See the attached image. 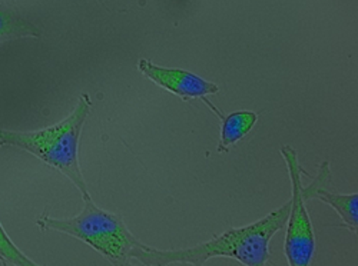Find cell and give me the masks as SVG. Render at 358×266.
Segmentation results:
<instances>
[{"label":"cell","instance_id":"cell-7","mask_svg":"<svg viewBox=\"0 0 358 266\" xmlns=\"http://www.w3.org/2000/svg\"><path fill=\"white\" fill-rule=\"evenodd\" d=\"M201 99L217 113V116H220L222 119L221 139H220V145H218V152H221V154L228 152L232 145L244 139L251 132V129L255 126V124L258 121L257 112L238 110V112L229 113L228 116H224L210 101L206 99V96L201 98Z\"/></svg>","mask_w":358,"mask_h":266},{"label":"cell","instance_id":"cell-3","mask_svg":"<svg viewBox=\"0 0 358 266\" xmlns=\"http://www.w3.org/2000/svg\"><path fill=\"white\" fill-rule=\"evenodd\" d=\"M83 211L69 219L43 215L36 221L42 230H55L72 236L99 252L110 265L124 266L139 260L148 245L142 244L115 214L101 209L91 195H83Z\"/></svg>","mask_w":358,"mask_h":266},{"label":"cell","instance_id":"cell-6","mask_svg":"<svg viewBox=\"0 0 358 266\" xmlns=\"http://www.w3.org/2000/svg\"><path fill=\"white\" fill-rule=\"evenodd\" d=\"M331 184V170L330 163L324 161L320 165L318 173L311 181V184L304 188L303 186V196L306 200H321L327 205L333 206V208L338 212L340 218L343 219L344 225L352 230L357 232L358 226V195L350 193V195H340L328 191V185Z\"/></svg>","mask_w":358,"mask_h":266},{"label":"cell","instance_id":"cell-1","mask_svg":"<svg viewBox=\"0 0 358 266\" xmlns=\"http://www.w3.org/2000/svg\"><path fill=\"white\" fill-rule=\"evenodd\" d=\"M291 208V200H287L281 208L275 209L265 218L243 228H234L211 241L192 248L161 251L146 246L139 262L146 266H165L172 263L205 265L213 258H232L247 266H261L270 260V241L273 236L285 226Z\"/></svg>","mask_w":358,"mask_h":266},{"label":"cell","instance_id":"cell-9","mask_svg":"<svg viewBox=\"0 0 358 266\" xmlns=\"http://www.w3.org/2000/svg\"><path fill=\"white\" fill-rule=\"evenodd\" d=\"M0 260L6 266H35L38 265L31 258H27L10 239V236L5 230L0 222Z\"/></svg>","mask_w":358,"mask_h":266},{"label":"cell","instance_id":"cell-8","mask_svg":"<svg viewBox=\"0 0 358 266\" xmlns=\"http://www.w3.org/2000/svg\"><path fill=\"white\" fill-rule=\"evenodd\" d=\"M24 38H41V31L10 6L0 3V45Z\"/></svg>","mask_w":358,"mask_h":266},{"label":"cell","instance_id":"cell-4","mask_svg":"<svg viewBox=\"0 0 358 266\" xmlns=\"http://www.w3.org/2000/svg\"><path fill=\"white\" fill-rule=\"evenodd\" d=\"M281 154L285 161L291 186L292 198L291 208L287 221V233L284 252L291 266H307L313 260L315 252V233L310 215L306 208L303 196V175H307L298 161L296 151L289 145L281 146Z\"/></svg>","mask_w":358,"mask_h":266},{"label":"cell","instance_id":"cell-5","mask_svg":"<svg viewBox=\"0 0 358 266\" xmlns=\"http://www.w3.org/2000/svg\"><path fill=\"white\" fill-rule=\"evenodd\" d=\"M138 69L154 83L166 89L184 101L201 99L220 92L218 84L208 82L203 77L184 69L158 66L148 59H141Z\"/></svg>","mask_w":358,"mask_h":266},{"label":"cell","instance_id":"cell-2","mask_svg":"<svg viewBox=\"0 0 358 266\" xmlns=\"http://www.w3.org/2000/svg\"><path fill=\"white\" fill-rule=\"evenodd\" d=\"M91 110L92 101L89 95L83 94L72 113L53 126L32 132L0 129V147H17L34 155L64 173L80 191L82 196L89 195L79 166V140Z\"/></svg>","mask_w":358,"mask_h":266}]
</instances>
